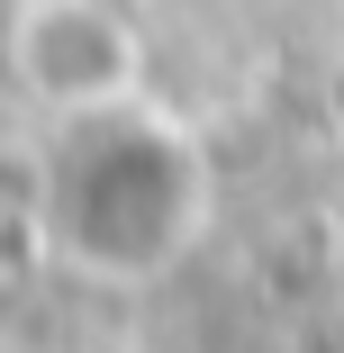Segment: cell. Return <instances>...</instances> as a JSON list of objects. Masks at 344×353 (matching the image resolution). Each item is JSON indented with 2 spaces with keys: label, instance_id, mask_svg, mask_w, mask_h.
I'll use <instances>...</instances> for the list:
<instances>
[{
  "label": "cell",
  "instance_id": "cell-1",
  "mask_svg": "<svg viewBox=\"0 0 344 353\" xmlns=\"http://www.w3.org/2000/svg\"><path fill=\"white\" fill-rule=\"evenodd\" d=\"M209 227V154L145 91L73 109L37 172V236L91 281H154Z\"/></svg>",
  "mask_w": 344,
  "mask_h": 353
},
{
  "label": "cell",
  "instance_id": "cell-2",
  "mask_svg": "<svg viewBox=\"0 0 344 353\" xmlns=\"http://www.w3.org/2000/svg\"><path fill=\"white\" fill-rule=\"evenodd\" d=\"M10 63L19 82L54 109H109V100H136L145 82V37L118 0H28L10 19Z\"/></svg>",
  "mask_w": 344,
  "mask_h": 353
}]
</instances>
